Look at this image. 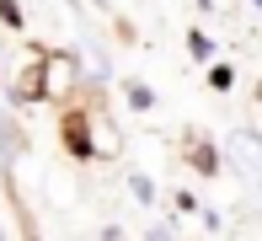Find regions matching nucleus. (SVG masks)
<instances>
[{
	"mask_svg": "<svg viewBox=\"0 0 262 241\" xmlns=\"http://www.w3.org/2000/svg\"><path fill=\"white\" fill-rule=\"evenodd\" d=\"M64 139H70V155H80V161H91V155H102L97 145L86 139V118H70V124H64Z\"/></svg>",
	"mask_w": 262,
	"mask_h": 241,
	"instance_id": "nucleus-1",
	"label": "nucleus"
},
{
	"mask_svg": "<svg viewBox=\"0 0 262 241\" xmlns=\"http://www.w3.org/2000/svg\"><path fill=\"white\" fill-rule=\"evenodd\" d=\"M252 6H262V0H252Z\"/></svg>",
	"mask_w": 262,
	"mask_h": 241,
	"instance_id": "nucleus-10",
	"label": "nucleus"
},
{
	"mask_svg": "<svg viewBox=\"0 0 262 241\" xmlns=\"http://www.w3.org/2000/svg\"><path fill=\"white\" fill-rule=\"evenodd\" d=\"M230 81H235V75H230V65H209V86H214V91H225Z\"/></svg>",
	"mask_w": 262,
	"mask_h": 241,
	"instance_id": "nucleus-6",
	"label": "nucleus"
},
{
	"mask_svg": "<svg viewBox=\"0 0 262 241\" xmlns=\"http://www.w3.org/2000/svg\"><path fill=\"white\" fill-rule=\"evenodd\" d=\"M150 241H171V225H156V231H150Z\"/></svg>",
	"mask_w": 262,
	"mask_h": 241,
	"instance_id": "nucleus-8",
	"label": "nucleus"
},
{
	"mask_svg": "<svg viewBox=\"0 0 262 241\" xmlns=\"http://www.w3.org/2000/svg\"><path fill=\"white\" fill-rule=\"evenodd\" d=\"M187 48H193V59H198V65H209V59H214V43H209V32H204V27H193V32H187Z\"/></svg>",
	"mask_w": 262,
	"mask_h": 241,
	"instance_id": "nucleus-3",
	"label": "nucleus"
},
{
	"mask_svg": "<svg viewBox=\"0 0 262 241\" xmlns=\"http://www.w3.org/2000/svg\"><path fill=\"white\" fill-rule=\"evenodd\" d=\"M0 22H6L11 32H21V27H27V22H21V6H16V0H0Z\"/></svg>",
	"mask_w": 262,
	"mask_h": 241,
	"instance_id": "nucleus-5",
	"label": "nucleus"
},
{
	"mask_svg": "<svg viewBox=\"0 0 262 241\" xmlns=\"http://www.w3.org/2000/svg\"><path fill=\"white\" fill-rule=\"evenodd\" d=\"M193 166H204V172H220V155H214V150H198V155H193Z\"/></svg>",
	"mask_w": 262,
	"mask_h": 241,
	"instance_id": "nucleus-7",
	"label": "nucleus"
},
{
	"mask_svg": "<svg viewBox=\"0 0 262 241\" xmlns=\"http://www.w3.org/2000/svg\"><path fill=\"white\" fill-rule=\"evenodd\" d=\"M128 188H134V198H139V204H156V183H150L145 172H128Z\"/></svg>",
	"mask_w": 262,
	"mask_h": 241,
	"instance_id": "nucleus-4",
	"label": "nucleus"
},
{
	"mask_svg": "<svg viewBox=\"0 0 262 241\" xmlns=\"http://www.w3.org/2000/svg\"><path fill=\"white\" fill-rule=\"evenodd\" d=\"M123 96H128L134 113H150V107H156V91H150L145 81H123Z\"/></svg>",
	"mask_w": 262,
	"mask_h": 241,
	"instance_id": "nucleus-2",
	"label": "nucleus"
},
{
	"mask_svg": "<svg viewBox=\"0 0 262 241\" xmlns=\"http://www.w3.org/2000/svg\"><path fill=\"white\" fill-rule=\"evenodd\" d=\"M0 65H6V54H0Z\"/></svg>",
	"mask_w": 262,
	"mask_h": 241,
	"instance_id": "nucleus-9",
	"label": "nucleus"
}]
</instances>
